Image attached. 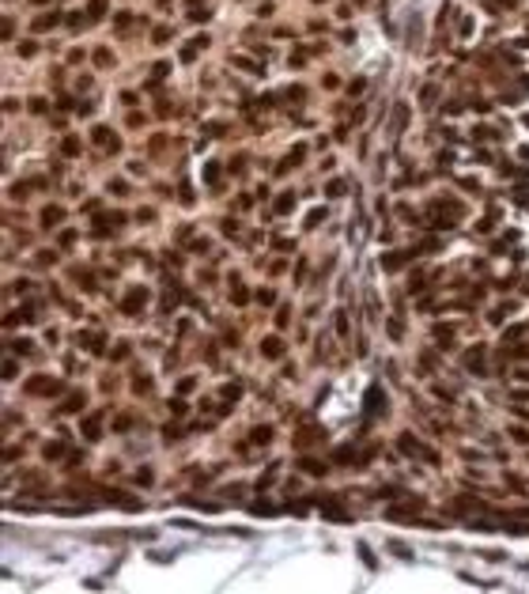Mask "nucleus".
I'll list each match as a JSON object with an SVG mask.
<instances>
[{
  "mask_svg": "<svg viewBox=\"0 0 529 594\" xmlns=\"http://www.w3.org/2000/svg\"><path fill=\"white\" fill-rule=\"evenodd\" d=\"M61 220H64V208H57V205H49L42 212V227H57Z\"/></svg>",
  "mask_w": 529,
  "mask_h": 594,
  "instance_id": "nucleus-3",
  "label": "nucleus"
},
{
  "mask_svg": "<svg viewBox=\"0 0 529 594\" xmlns=\"http://www.w3.org/2000/svg\"><path fill=\"white\" fill-rule=\"evenodd\" d=\"M99 15H106V4H102V0H91V8H87V19H99Z\"/></svg>",
  "mask_w": 529,
  "mask_h": 594,
  "instance_id": "nucleus-11",
  "label": "nucleus"
},
{
  "mask_svg": "<svg viewBox=\"0 0 529 594\" xmlns=\"http://www.w3.org/2000/svg\"><path fill=\"white\" fill-rule=\"evenodd\" d=\"M110 189H114V193H117V197H121V193H125V189H129V185H125V182H121V178H114V182H110Z\"/></svg>",
  "mask_w": 529,
  "mask_h": 594,
  "instance_id": "nucleus-21",
  "label": "nucleus"
},
{
  "mask_svg": "<svg viewBox=\"0 0 529 594\" xmlns=\"http://www.w3.org/2000/svg\"><path fill=\"white\" fill-rule=\"evenodd\" d=\"M61 390V382H53V379H34L30 382V394H57Z\"/></svg>",
  "mask_w": 529,
  "mask_h": 594,
  "instance_id": "nucleus-2",
  "label": "nucleus"
},
{
  "mask_svg": "<svg viewBox=\"0 0 529 594\" xmlns=\"http://www.w3.org/2000/svg\"><path fill=\"white\" fill-rule=\"evenodd\" d=\"M374 409H382V390H378V386L367 390V412H374Z\"/></svg>",
  "mask_w": 529,
  "mask_h": 594,
  "instance_id": "nucleus-6",
  "label": "nucleus"
},
{
  "mask_svg": "<svg viewBox=\"0 0 529 594\" xmlns=\"http://www.w3.org/2000/svg\"><path fill=\"white\" fill-rule=\"evenodd\" d=\"M95 65H99V69H110V65H114V53H110V49H99V53H95Z\"/></svg>",
  "mask_w": 529,
  "mask_h": 594,
  "instance_id": "nucleus-10",
  "label": "nucleus"
},
{
  "mask_svg": "<svg viewBox=\"0 0 529 594\" xmlns=\"http://www.w3.org/2000/svg\"><path fill=\"white\" fill-rule=\"evenodd\" d=\"M144 299H148V292H144V288H136V292H129V299H125V311H136V307H140Z\"/></svg>",
  "mask_w": 529,
  "mask_h": 594,
  "instance_id": "nucleus-7",
  "label": "nucleus"
},
{
  "mask_svg": "<svg viewBox=\"0 0 529 594\" xmlns=\"http://www.w3.org/2000/svg\"><path fill=\"white\" fill-rule=\"evenodd\" d=\"M57 19H61L57 12H49V15H38V19H34V30H38V34H42V30H49V27H53V23H57Z\"/></svg>",
  "mask_w": 529,
  "mask_h": 594,
  "instance_id": "nucleus-4",
  "label": "nucleus"
},
{
  "mask_svg": "<svg viewBox=\"0 0 529 594\" xmlns=\"http://www.w3.org/2000/svg\"><path fill=\"white\" fill-rule=\"evenodd\" d=\"M363 87H367L363 80H352V87H348V91H352V99H359V95H363Z\"/></svg>",
  "mask_w": 529,
  "mask_h": 594,
  "instance_id": "nucleus-19",
  "label": "nucleus"
},
{
  "mask_svg": "<svg viewBox=\"0 0 529 594\" xmlns=\"http://www.w3.org/2000/svg\"><path fill=\"white\" fill-rule=\"evenodd\" d=\"M344 189H348V185H344V182H340V178H333V182H329V185H325V193H329V197H340Z\"/></svg>",
  "mask_w": 529,
  "mask_h": 594,
  "instance_id": "nucleus-12",
  "label": "nucleus"
},
{
  "mask_svg": "<svg viewBox=\"0 0 529 594\" xmlns=\"http://www.w3.org/2000/svg\"><path fill=\"white\" fill-rule=\"evenodd\" d=\"M204 178H208V182H215V178H219V163H208V167H204Z\"/></svg>",
  "mask_w": 529,
  "mask_h": 594,
  "instance_id": "nucleus-17",
  "label": "nucleus"
},
{
  "mask_svg": "<svg viewBox=\"0 0 529 594\" xmlns=\"http://www.w3.org/2000/svg\"><path fill=\"white\" fill-rule=\"evenodd\" d=\"M84 435H87V439H95V435H99V416H91V420L84 424Z\"/></svg>",
  "mask_w": 529,
  "mask_h": 594,
  "instance_id": "nucleus-15",
  "label": "nucleus"
},
{
  "mask_svg": "<svg viewBox=\"0 0 529 594\" xmlns=\"http://www.w3.org/2000/svg\"><path fill=\"white\" fill-rule=\"evenodd\" d=\"M64 409H68V412H80V409H84V394H72V401H64Z\"/></svg>",
  "mask_w": 529,
  "mask_h": 594,
  "instance_id": "nucleus-14",
  "label": "nucleus"
},
{
  "mask_svg": "<svg viewBox=\"0 0 529 594\" xmlns=\"http://www.w3.org/2000/svg\"><path fill=\"white\" fill-rule=\"evenodd\" d=\"M325 216H329V212H325V208H314V212L306 216V227H317V224H321V220H325Z\"/></svg>",
  "mask_w": 529,
  "mask_h": 594,
  "instance_id": "nucleus-13",
  "label": "nucleus"
},
{
  "mask_svg": "<svg viewBox=\"0 0 529 594\" xmlns=\"http://www.w3.org/2000/svg\"><path fill=\"white\" fill-rule=\"evenodd\" d=\"M151 38H155V42H159V46H163V42H167V38H170V30H167V27H159V30H155V34H151Z\"/></svg>",
  "mask_w": 529,
  "mask_h": 594,
  "instance_id": "nucleus-20",
  "label": "nucleus"
},
{
  "mask_svg": "<svg viewBox=\"0 0 529 594\" xmlns=\"http://www.w3.org/2000/svg\"><path fill=\"white\" fill-rule=\"evenodd\" d=\"M95 144H99V148H106V152H117V148H121V144H117V137H114L106 125L95 129Z\"/></svg>",
  "mask_w": 529,
  "mask_h": 594,
  "instance_id": "nucleus-1",
  "label": "nucleus"
},
{
  "mask_svg": "<svg viewBox=\"0 0 529 594\" xmlns=\"http://www.w3.org/2000/svg\"><path fill=\"white\" fill-rule=\"evenodd\" d=\"M34 4H49V0H34Z\"/></svg>",
  "mask_w": 529,
  "mask_h": 594,
  "instance_id": "nucleus-22",
  "label": "nucleus"
},
{
  "mask_svg": "<svg viewBox=\"0 0 529 594\" xmlns=\"http://www.w3.org/2000/svg\"><path fill=\"white\" fill-rule=\"evenodd\" d=\"M61 152H64V156H80V140H76V137H64Z\"/></svg>",
  "mask_w": 529,
  "mask_h": 594,
  "instance_id": "nucleus-9",
  "label": "nucleus"
},
{
  "mask_svg": "<svg viewBox=\"0 0 529 594\" xmlns=\"http://www.w3.org/2000/svg\"><path fill=\"white\" fill-rule=\"evenodd\" d=\"M261 352H265V356H280V352H284V344H280V337H269L265 344H261Z\"/></svg>",
  "mask_w": 529,
  "mask_h": 594,
  "instance_id": "nucleus-8",
  "label": "nucleus"
},
{
  "mask_svg": "<svg viewBox=\"0 0 529 594\" xmlns=\"http://www.w3.org/2000/svg\"><path fill=\"white\" fill-rule=\"evenodd\" d=\"M291 208H295V193H280V197H276V212L284 216V212H291Z\"/></svg>",
  "mask_w": 529,
  "mask_h": 594,
  "instance_id": "nucleus-5",
  "label": "nucleus"
},
{
  "mask_svg": "<svg viewBox=\"0 0 529 594\" xmlns=\"http://www.w3.org/2000/svg\"><path fill=\"white\" fill-rule=\"evenodd\" d=\"M208 8H189V23H193V19H197V23H204V19H208Z\"/></svg>",
  "mask_w": 529,
  "mask_h": 594,
  "instance_id": "nucleus-16",
  "label": "nucleus"
},
{
  "mask_svg": "<svg viewBox=\"0 0 529 594\" xmlns=\"http://www.w3.org/2000/svg\"><path fill=\"white\" fill-rule=\"evenodd\" d=\"M129 23H132V15H129V12H121V15H117V30H129Z\"/></svg>",
  "mask_w": 529,
  "mask_h": 594,
  "instance_id": "nucleus-18",
  "label": "nucleus"
}]
</instances>
